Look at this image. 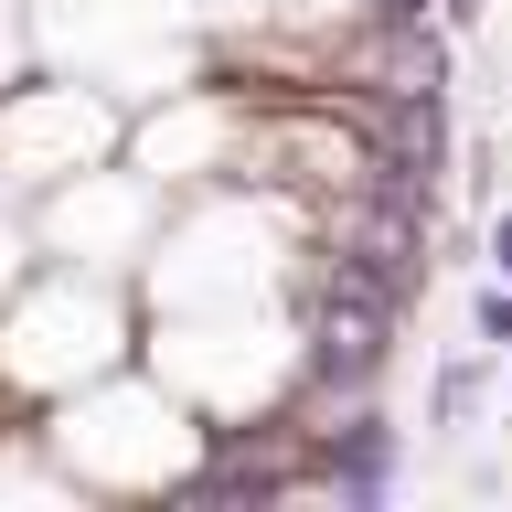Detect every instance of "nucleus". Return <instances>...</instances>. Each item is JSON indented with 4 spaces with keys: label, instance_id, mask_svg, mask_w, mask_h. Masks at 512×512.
Masks as SVG:
<instances>
[{
    "label": "nucleus",
    "instance_id": "nucleus-4",
    "mask_svg": "<svg viewBox=\"0 0 512 512\" xmlns=\"http://www.w3.org/2000/svg\"><path fill=\"white\" fill-rule=\"evenodd\" d=\"M470 331L480 352H512V278H470Z\"/></svg>",
    "mask_w": 512,
    "mask_h": 512
},
{
    "label": "nucleus",
    "instance_id": "nucleus-3",
    "mask_svg": "<svg viewBox=\"0 0 512 512\" xmlns=\"http://www.w3.org/2000/svg\"><path fill=\"white\" fill-rule=\"evenodd\" d=\"M470 416H480V352H448L438 384H427V427H438V438H459Z\"/></svg>",
    "mask_w": 512,
    "mask_h": 512
},
{
    "label": "nucleus",
    "instance_id": "nucleus-7",
    "mask_svg": "<svg viewBox=\"0 0 512 512\" xmlns=\"http://www.w3.org/2000/svg\"><path fill=\"white\" fill-rule=\"evenodd\" d=\"M480 22H491V0H438V32H448V43H459V32H480Z\"/></svg>",
    "mask_w": 512,
    "mask_h": 512
},
{
    "label": "nucleus",
    "instance_id": "nucleus-1",
    "mask_svg": "<svg viewBox=\"0 0 512 512\" xmlns=\"http://www.w3.org/2000/svg\"><path fill=\"white\" fill-rule=\"evenodd\" d=\"M128 352H139V288L107 278V267H64L43 256V278H11L0 299V384L22 395V406H54L75 384L118 374Z\"/></svg>",
    "mask_w": 512,
    "mask_h": 512
},
{
    "label": "nucleus",
    "instance_id": "nucleus-2",
    "mask_svg": "<svg viewBox=\"0 0 512 512\" xmlns=\"http://www.w3.org/2000/svg\"><path fill=\"white\" fill-rule=\"evenodd\" d=\"M128 118L107 96L86 86H43V75H11L0 86V192H54L64 171H86V160H118Z\"/></svg>",
    "mask_w": 512,
    "mask_h": 512
},
{
    "label": "nucleus",
    "instance_id": "nucleus-8",
    "mask_svg": "<svg viewBox=\"0 0 512 512\" xmlns=\"http://www.w3.org/2000/svg\"><path fill=\"white\" fill-rule=\"evenodd\" d=\"M22 75V22H11V0H0V86Z\"/></svg>",
    "mask_w": 512,
    "mask_h": 512
},
{
    "label": "nucleus",
    "instance_id": "nucleus-6",
    "mask_svg": "<svg viewBox=\"0 0 512 512\" xmlns=\"http://www.w3.org/2000/svg\"><path fill=\"white\" fill-rule=\"evenodd\" d=\"M480 246H491V278H512V203H480Z\"/></svg>",
    "mask_w": 512,
    "mask_h": 512
},
{
    "label": "nucleus",
    "instance_id": "nucleus-5",
    "mask_svg": "<svg viewBox=\"0 0 512 512\" xmlns=\"http://www.w3.org/2000/svg\"><path fill=\"white\" fill-rule=\"evenodd\" d=\"M22 267H32V203H22V192H0V299H11Z\"/></svg>",
    "mask_w": 512,
    "mask_h": 512
}]
</instances>
